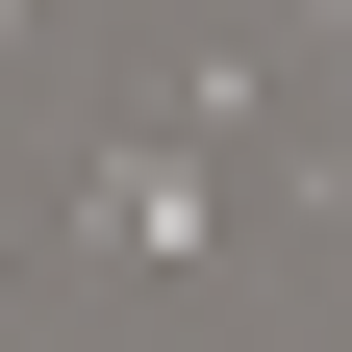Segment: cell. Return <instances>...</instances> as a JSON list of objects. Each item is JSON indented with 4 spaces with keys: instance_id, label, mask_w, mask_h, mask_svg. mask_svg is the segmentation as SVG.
I'll return each instance as SVG.
<instances>
[{
    "instance_id": "cell-1",
    "label": "cell",
    "mask_w": 352,
    "mask_h": 352,
    "mask_svg": "<svg viewBox=\"0 0 352 352\" xmlns=\"http://www.w3.org/2000/svg\"><path fill=\"white\" fill-rule=\"evenodd\" d=\"M76 252H227V176L176 151V126H126V151L76 176Z\"/></svg>"
},
{
    "instance_id": "cell-2",
    "label": "cell",
    "mask_w": 352,
    "mask_h": 352,
    "mask_svg": "<svg viewBox=\"0 0 352 352\" xmlns=\"http://www.w3.org/2000/svg\"><path fill=\"white\" fill-rule=\"evenodd\" d=\"M277 201H302V227H352V126H327V151H302V176H277Z\"/></svg>"
},
{
    "instance_id": "cell-3",
    "label": "cell",
    "mask_w": 352,
    "mask_h": 352,
    "mask_svg": "<svg viewBox=\"0 0 352 352\" xmlns=\"http://www.w3.org/2000/svg\"><path fill=\"white\" fill-rule=\"evenodd\" d=\"M0 51H25V0H0Z\"/></svg>"
}]
</instances>
